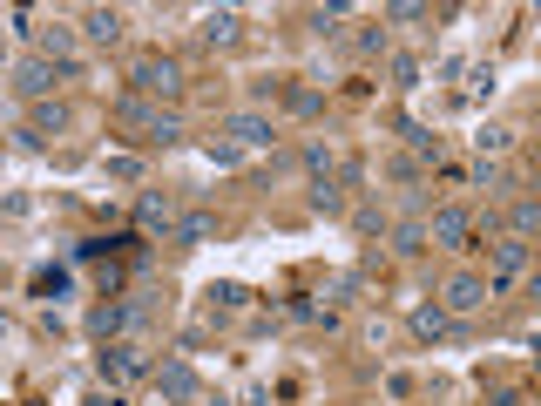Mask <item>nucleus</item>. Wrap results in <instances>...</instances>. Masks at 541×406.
<instances>
[{
  "instance_id": "0eeeda50",
  "label": "nucleus",
  "mask_w": 541,
  "mask_h": 406,
  "mask_svg": "<svg viewBox=\"0 0 541 406\" xmlns=\"http://www.w3.org/2000/svg\"><path fill=\"white\" fill-rule=\"evenodd\" d=\"M156 393H163V400H176V406H190V400L203 393L197 366H183V359H170V366H156Z\"/></svg>"
},
{
  "instance_id": "412c9836",
  "label": "nucleus",
  "mask_w": 541,
  "mask_h": 406,
  "mask_svg": "<svg viewBox=\"0 0 541 406\" xmlns=\"http://www.w3.org/2000/svg\"><path fill=\"white\" fill-rule=\"evenodd\" d=\"M399 129H406V143L420 149V156H440V136H427V129H420V122H399Z\"/></svg>"
},
{
  "instance_id": "20e7f679",
  "label": "nucleus",
  "mask_w": 541,
  "mask_h": 406,
  "mask_svg": "<svg viewBox=\"0 0 541 406\" xmlns=\"http://www.w3.org/2000/svg\"><path fill=\"white\" fill-rule=\"evenodd\" d=\"M467 237H474V210L467 203H440L427 217V244H440V251H467Z\"/></svg>"
},
{
  "instance_id": "aec40b11",
  "label": "nucleus",
  "mask_w": 541,
  "mask_h": 406,
  "mask_svg": "<svg viewBox=\"0 0 541 406\" xmlns=\"http://www.w3.org/2000/svg\"><path fill=\"white\" fill-rule=\"evenodd\" d=\"M312 210H325V217H339V190H332V176H318V183H312Z\"/></svg>"
},
{
  "instance_id": "ddd939ff",
  "label": "nucleus",
  "mask_w": 541,
  "mask_h": 406,
  "mask_svg": "<svg viewBox=\"0 0 541 406\" xmlns=\"http://www.w3.org/2000/svg\"><path fill=\"white\" fill-rule=\"evenodd\" d=\"M136 224H143L149 237H170L176 231V203L170 197H143V203H136Z\"/></svg>"
},
{
  "instance_id": "423d86ee",
  "label": "nucleus",
  "mask_w": 541,
  "mask_h": 406,
  "mask_svg": "<svg viewBox=\"0 0 541 406\" xmlns=\"http://www.w3.org/2000/svg\"><path fill=\"white\" fill-rule=\"evenodd\" d=\"M521 271H528V237H494L487 244V291L514 285Z\"/></svg>"
},
{
  "instance_id": "f257e3e1",
  "label": "nucleus",
  "mask_w": 541,
  "mask_h": 406,
  "mask_svg": "<svg viewBox=\"0 0 541 406\" xmlns=\"http://www.w3.org/2000/svg\"><path fill=\"white\" fill-rule=\"evenodd\" d=\"M115 129H129V143H143V149L183 143V122H176L163 102H143V95H122V102H115Z\"/></svg>"
},
{
  "instance_id": "39448f33",
  "label": "nucleus",
  "mask_w": 541,
  "mask_h": 406,
  "mask_svg": "<svg viewBox=\"0 0 541 406\" xmlns=\"http://www.w3.org/2000/svg\"><path fill=\"white\" fill-rule=\"evenodd\" d=\"M143 373H149V352L136 346V339H109V352H102V379H109L115 393H122V386H136Z\"/></svg>"
},
{
  "instance_id": "6ab92c4d",
  "label": "nucleus",
  "mask_w": 541,
  "mask_h": 406,
  "mask_svg": "<svg viewBox=\"0 0 541 406\" xmlns=\"http://www.w3.org/2000/svg\"><path fill=\"white\" fill-rule=\"evenodd\" d=\"M474 143H481V156H501V149L514 143V129H501V122H487L481 136H474Z\"/></svg>"
},
{
  "instance_id": "393cba45",
  "label": "nucleus",
  "mask_w": 541,
  "mask_h": 406,
  "mask_svg": "<svg viewBox=\"0 0 541 406\" xmlns=\"http://www.w3.org/2000/svg\"><path fill=\"white\" fill-rule=\"evenodd\" d=\"M210 305H230V312H237V305H244V291H237V285H210Z\"/></svg>"
},
{
  "instance_id": "dca6fc26",
  "label": "nucleus",
  "mask_w": 541,
  "mask_h": 406,
  "mask_svg": "<svg viewBox=\"0 0 541 406\" xmlns=\"http://www.w3.org/2000/svg\"><path fill=\"white\" fill-rule=\"evenodd\" d=\"M508 224H514V231H508V237H528V231H535V224H541V203H535V197H514V210H508Z\"/></svg>"
},
{
  "instance_id": "4be33fe9",
  "label": "nucleus",
  "mask_w": 541,
  "mask_h": 406,
  "mask_svg": "<svg viewBox=\"0 0 541 406\" xmlns=\"http://www.w3.org/2000/svg\"><path fill=\"white\" fill-rule=\"evenodd\" d=\"M386 21H399V28H413V21H427V7H420V0H399V7H386Z\"/></svg>"
},
{
  "instance_id": "b1692460",
  "label": "nucleus",
  "mask_w": 541,
  "mask_h": 406,
  "mask_svg": "<svg viewBox=\"0 0 541 406\" xmlns=\"http://www.w3.org/2000/svg\"><path fill=\"white\" fill-rule=\"evenodd\" d=\"M339 21H345V7H318V14H312L318 34H339Z\"/></svg>"
},
{
  "instance_id": "f3484780",
  "label": "nucleus",
  "mask_w": 541,
  "mask_h": 406,
  "mask_svg": "<svg viewBox=\"0 0 541 406\" xmlns=\"http://www.w3.org/2000/svg\"><path fill=\"white\" fill-rule=\"evenodd\" d=\"M413 332H420V339H440V332H447V312H440V305H420V312H413Z\"/></svg>"
},
{
  "instance_id": "5701e85b",
  "label": "nucleus",
  "mask_w": 541,
  "mask_h": 406,
  "mask_svg": "<svg viewBox=\"0 0 541 406\" xmlns=\"http://www.w3.org/2000/svg\"><path fill=\"white\" fill-rule=\"evenodd\" d=\"M278 95H285L298 116H318V95H312V88H278Z\"/></svg>"
},
{
  "instance_id": "f8f14e48",
  "label": "nucleus",
  "mask_w": 541,
  "mask_h": 406,
  "mask_svg": "<svg viewBox=\"0 0 541 406\" xmlns=\"http://www.w3.org/2000/svg\"><path fill=\"white\" fill-rule=\"evenodd\" d=\"M61 129H68V109H61V102H34L28 109V143H48Z\"/></svg>"
},
{
  "instance_id": "6e6552de",
  "label": "nucleus",
  "mask_w": 541,
  "mask_h": 406,
  "mask_svg": "<svg viewBox=\"0 0 541 406\" xmlns=\"http://www.w3.org/2000/svg\"><path fill=\"white\" fill-rule=\"evenodd\" d=\"M61 82V68L55 61H41V55H28V61H14V88L28 95V102H48V88Z\"/></svg>"
},
{
  "instance_id": "4468645a",
  "label": "nucleus",
  "mask_w": 541,
  "mask_h": 406,
  "mask_svg": "<svg viewBox=\"0 0 541 406\" xmlns=\"http://www.w3.org/2000/svg\"><path fill=\"white\" fill-rule=\"evenodd\" d=\"M393 251H399V258H420V251H427V224H420V217H406V224L393 231Z\"/></svg>"
},
{
  "instance_id": "1a4fd4ad",
  "label": "nucleus",
  "mask_w": 541,
  "mask_h": 406,
  "mask_svg": "<svg viewBox=\"0 0 541 406\" xmlns=\"http://www.w3.org/2000/svg\"><path fill=\"white\" fill-rule=\"evenodd\" d=\"M136 312H143V305H95V312H88V332H95V339H122V332L136 325Z\"/></svg>"
},
{
  "instance_id": "2eb2a0df",
  "label": "nucleus",
  "mask_w": 541,
  "mask_h": 406,
  "mask_svg": "<svg viewBox=\"0 0 541 406\" xmlns=\"http://www.w3.org/2000/svg\"><path fill=\"white\" fill-rule=\"evenodd\" d=\"M210 231H217V217H203V210H190V217H176V244H203V237H210Z\"/></svg>"
},
{
  "instance_id": "f03ea898",
  "label": "nucleus",
  "mask_w": 541,
  "mask_h": 406,
  "mask_svg": "<svg viewBox=\"0 0 541 406\" xmlns=\"http://www.w3.org/2000/svg\"><path fill=\"white\" fill-rule=\"evenodd\" d=\"M129 95H143V102H176V95H183V61L143 55L136 68H129Z\"/></svg>"
},
{
  "instance_id": "9d476101",
  "label": "nucleus",
  "mask_w": 541,
  "mask_h": 406,
  "mask_svg": "<svg viewBox=\"0 0 541 406\" xmlns=\"http://www.w3.org/2000/svg\"><path fill=\"white\" fill-rule=\"evenodd\" d=\"M224 136H230V149H271V122L264 116H230Z\"/></svg>"
},
{
  "instance_id": "7ed1b4c3",
  "label": "nucleus",
  "mask_w": 541,
  "mask_h": 406,
  "mask_svg": "<svg viewBox=\"0 0 541 406\" xmlns=\"http://www.w3.org/2000/svg\"><path fill=\"white\" fill-rule=\"evenodd\" d=\"M487 298H494V291H487L481 271H454V278L440 285V312H447V319H474Z\"/></svg>"
},
{
  "instance_id": "9b49d317",
  "label": "nucleus",
  "mask_w": 541,
  "mask_h": 406,
  "mask_svg": "<svg viewBox=\"0 0 541 406\" xmlns=\"http://www.w3.org/2000/svg\"><path fill=\"white\" fill-rule=\"evenodd\" d=\"M82 34L95 41V48H115V41H122V14H115V7H88V14H82Z\"/></svg>"
},
{
  "instance_id": "a211bd4d",
  "label": "nucleus",
  "mask_w": 541,
  "mask_h": 406,
  "mask_svg": "<svg viewBox=\"0 0 541 406\" xmlns=\"http://www.w3.org/2000/svg\"><path fill=\"white\" fill-rule=\"evenodd\" d=\"M210 41H217V48H230V41H237V14H230V7H217V14H210Z\"/></svg>"
},
{
  "instance_id": "a878e982",
  "label": "nucleus",
  "mask_w": 541,
  "mask_h": 406,
  "mask_svg": "<svg viewBox=\"0 0 541 406\" xmlns=\"http://www.w3.org/2000/svg\"><path fill=\"white\" fill-rule=\"evenodd\" d=\"M82 406H122V393H115V386H109V393H88Z\"/></svg>"
}]
</instances>
